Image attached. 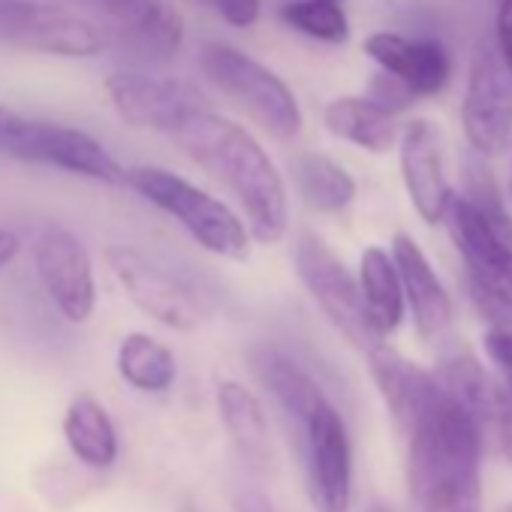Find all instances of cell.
I'll use <instances>...</instances> for the list:
<instances>
[{
  "instance_id": "1",
  "label": "cell",
  "mask_w": 512,
  "mask_h": 512,
  "mask_svg": "<svg viewBox=\"0 0 512 512\" xmlns=\"http://www.w3.org/2000/svg\"><path fill=\"white\" fill-rule=\"evenodd\" d=\"M172 142L238 199L247 217V229L256 241L278 244L287 235V184L269 151L241 124L202 109L181 124Z\"/></svg>"
},
{
  "instance_id": "2",
  "label": "cell",
  "mask_w": 512,
  "mask_h": 512,
  "mask_svg": "<svg viewBox=\"0 0 512 512\" xmlns=\"http://www.w3.org/2000/svg\"><path fill=\"white\" fill-rule=\"evenodd\" d=\"M485 425L443 398L404 434L410 512H482Z\"/></svg>"
},
{
  "instance_id": "3",
  "label": "cell",
  "mask_w": 512,
  "mask_h": 512,
  "mask_svg": "<svg viewBox=\"0 0 512 512\" xmlns=\"http://www.w3.org/2000/svg\"><path fill=\"white\" fill-rule=\"evenodd\" d=\"M127 184L142 199H148L151 205L175 217L187 229V235L208 253L220 256V260H235V263L247 260L250 229L223 199L211 196L208 190L196 187L184 175L169 172L163 166L127 169Z\"/></svg>"
},
{
  "instance_id": "4",
  "label": "cell",
  "mask_w": 512,
  "mask_h": 512,
  "mask_svg": "<svg viewBox=\"0 0 512 512\" xmlns=\"http://www.w3.org/2000/svg\"><path fill=\"white\" fill-rule=\"evenodd\" d=\"M199 67L211 85H217L226 97H232L266 133H272L281 142L299 136L302 106L293 88L266 64L232 46L208 43L199 52Z\"/></svg>"
},
{
  "instance_id": "5",
  "label": "cell",
  "mask_w": 512,
  "mask_h": 512,
  "mask_svg": "<svg viewBox=\"0 0 512 512\" xmlns=\"http://www.w3.org/2000/svg\"><path fill=\"white\" fill-rule=\"evenodd\" d=\"M443 223L467 266L476 308L488 323H512V244L461 193L452 196Z\"/></svg>"
},
{
  "instance_id": "6",
  "label": "cell",
  "mask_w": 512,
  "mask_h": 512,
  "mask_svg": "<svg viewBox=\"0 0 512 512\" xmlns=\"http://www.w3.org/2000/svg\"><path fill=\"white\" fill-rule=\"evenodd\" d=\"M293 263H296V275L305 284V290L311 293V299L320 305L326 320L353 347H359L365 353H374L377 347H383V338L374 332V326L368 320L359 278L350 275L344 260L323 238L302 232L293 247Z\"/></svg>"
},
{
  "instance_id": "7",
  "label": "cell",
  "mask_w": 512,
  "mask_h": 512,
  "mask_svg": "<svg viewBox=\"0 0 512 512\" xmlns=\"http://www.w3.org/2000/svg\"><path fill=\"white\" fill-rule=\"evenodd\" d=\"M0 154L22 163L94 178L100 184H127V169L94 136L52 121H31L19 115L13 124L0 130Z\"/></svg>"
},
{
  "instance_id": "8",
  "label": "cell",
  "mask_w": 512,
  "mask_h": 512,
  "mask_svg": "<svg viewBox=\"0 0 512 512\" xmlns=\"http://www.w3.org/2000/svg\"><path fill=\"white\" fill-rule=\"evenodd\" d=\"M0 43L37 55L94 58L109 49L112 34L49 0H0Z\"/></svg>"
},
{
  "instance_id": "9",
  "label": "cell",
  "mask_w": 512,
  "mask_h": 512,
  "mask_svg": "<svg viewBox=\"0 0 512 512\" xmlns=\"http://www.w3.org/2000/svg\"><path fill=\"white\" fill-rule=\"evenodd\" d=\"M461 127L479 157H500L512 142V76L491 43L470 55Z\"/></svg>"
},
{
  "instance_id": "10",
  "label": "cell",
  "mask_w": 512,
  "mask_h": 512,
  "mask_svg": "<svg viewBox=\"0 0 512 512\" xmlns=\"http://www.w3.org/2000/svg\"><path fill=\"white\" fill-rule=\"evenodd\" d=\"M106 94L130 127L166 133L169 139L196 112L211 109L202 91L193 85L145 70H115L106 76Z\"/></svg>"
},
{
  "instance_id": "11",
  "label": "cell",
  "mask_w": 512,
  "mask_h": 512,
  "mask_svg": "<svg viewBox=\"0 0 512 512\" xmlns=\"http://www.w3.org/2000/svg\"><path fill=\"white\" fill-rule=\"evenodd\" d=\"M106 263L118 278V284L124 287V293L130 296V302L139 311H145L151 320L175 332H190L199 326L202 308L193 290L178 275H172L157 260H151L148 253L118 244L106 250Z\"/></svg>"
},
{
  "instance_id": "12",
  "label": "cell",
  "mask_w": 512,
  "mask_h": 512,
  "mask_svg": "<svg viewBox=\"0 0 512 512\" xmlns=\"http://www.w3.org/2000/svg\"><path fill=\"white\" fill-rule=\"evenodd\" d=\"M305 488L314 512H347L353 500V446L344 416L326 401L302 431Z\"/></svg>"
},
{
  "instance_id": "13",
  "label": "cell",
  "mask_w": 512,
  "mask_h": 512,
  "mask_svg": "<svg viewBox=\"0 0 512 512\" xmlns=\"http://www.w3.org/2000/svg\"><path fill=\"white\" fill-rule=\"evenodd\" d=\"M37 275L52 305L70 323H88L97 308V284L88 247L67 226H46L37 238Z\"/></svg>"
},
{
  "instance_id": "14",
  "label": "cell",
  "mask_w": 512,
  "mask_h": 512,
  "mask_svg": "<svg viewBox=\"0 0 512 512\" xmlns=\"http://www.w3.org/2000/svg\"><path fill=\"white\" fill-rule=\"evenodd\" d=\"M401 178L416 214L425 223H440L452 202V187L443 166V139L434 121L416 118L401 133Z\"/></svg>"
},
{
  "instance_id": "15",
  "label": "cell",
  "mask_w": 512,
  "mask_h": 512,
  "mask_svg": "<svg viewBox=\"0 0 512 512\" xmlns=\"http://www.w3.org/2000/svg\"><path fill=\"white\" fill-rule=\"evenodd\" d=\"M365 55L380 64L383 73L398 79L413 97H437L452 76V61L443 43L431 37H404L395 31H377L365 40Z\"/></svg>"
},
{
  "instance_id": "16",
  "label": "cell",
  "mask_w": 512,
  "mask_h": 512,
  "mask_svg": "<svg viewBox=\"0 0 512 512\" xmlns=\"http://www.w3.org/2000/svg\"><path fill=\"white\" fill-rule=\"evenodd\" d=\"M106 16L115 37L130 52L151 61H169L184 43V25L166 0H85Z\"/></svg>"
},
{
  "instance_id": "17",
  "label": "cell",
  "mask_w": 512,
  "mask_h": 512,
  "mask_svg": "<svg viewBox=\"0 0 512 512\" xmlns=\"http://www.w3.org/2000/svg\"><path fill=\"white\" fill-rule=\"evenodd\" d=\"M392 260L398 266L407 308L413 311V323L419 335L431 344L443 341L452 329V299L437 278L434 266L428 263L425 250L416 244L413 235L395 232L392 238Z\"/></svg>"
},
{
  "instance_id": "18",
  "label": "cell",
  "mask_w": 512,
  "mask_h": 512,
  "mask_svg": "<svg viewBox=\"0 0 512 512\" xmlns=\"http://www.w3.org/2000/svg\"><path fill=\"white\" fill-rule=\"evenodd\" d=\"M368 362L377 392L404 434L443 398V386L437 374L419 368L416 362L404 359L398 350L386 344L368 353Z\"/></svg>"
},
{
  "instance_id": "19",
  "label": "cell",
  "mask_w": 512,
  "mask_h": 512,
  "mask_svg": "<svg viewBox=\"0 0 512 512\" xmlns=\"http://www.w3.org/2000/svg\"><path fill=\"white\" fill-rule=\"evenodd\" d=\"M250 368L299 431H305L317 410L329 401L317 377L281 347L263 344L250 350Z\"/></svg>"
},
{
  "instance_id": "20",
  "label": "cell",
  "mask_w": 512,
  "mask_h": 512,
  "mask_svg": "<svg viewBox=\"0 0 512 512\" xmlns=\"http://www.w3.org/2000/svg\"><path fill=\"white\" fill-rule=\"evenodd\" d=\"M217 413L244 461H250L253 467H266L272 461L269 416L263 401L247 386H241L238 380H223L217 386Z\"/></svg>"
},
{
  "instance_id": "21",
  "label": "cell",
  "mask_w": 512,
  "mask_h": 512,
  "mask_svg": "<svg viewBox=\"0 0 512 512\" xmlns=\"http://www.w3.org/2000/svg\"><path fill=\"white\" fill-rule=\"evenodd\" d=\"M359 290H362V302H365L374 332L386 341L392 332H398V326L404 323V311H407L404 284L389 250L377 244L365 247L362 263H359Z\"/></svg>"
},
{
  "instance_id": "22",
  "label": "cell",
  "mask_w": 512,
  "mask_h": 512,
  "mask_svg": "<svg viewBox=\"0 0 512 512\" xmlns=\"http://www.w3.org/2000/svg\"><path fill=\"white\" fill-rule=\"evenodd\" d=\"M323 121L332 136L371 154H386L395 148V142H401L395 115L377 106L371 97H335L326 106Z\"/></svg>"
},
{
  "instance_id": "23",
  "label": "cell",
  "mask_w": 512,
  "mask_h": 512,
  "mask_svg": "<svg viewBox=\"0 0 512 512\" xmlns=\"http://www.w3.org/2000/svg\"><path fill=\"white\" fill-rule=\"evenodd\" d=\"M64 437L70 452L97 470H106L118 458V431L106 407L94 395H76L64 413Z\"/></svg>"
},
{
  "instance_id": "24",
  "label": "cell",
  "mask_w": 512,
  "mask_h": 512,
  "mask_svg": "<svg viewBox=\"0 0 512 512\" xmlns=\"http://www.w3.org/2000/svg\"><path fill=\"white\" fill-rule=\"evenodd\" d=\"M293 181L308 208L341 214L356 199V178L326 154H299L293 160Z\"/></svg>"
},
{
  "instance_id": "25",
  "label": "cell",
  "mask_w": 512,
  "mask_h": 512,
  "mask_svg": "<svg viewBox=\"0 0 512 512\" xmlns=\"http://www.w3.org/2000/svg\"><path fill=\"white\" fill-rule=\"evenodd\" d=\"M118 374L139 392H166L178 377L175 353L145 332H133L118 347Z\"/></svg>"
},
{
  "instance_id": "26",
  "label": "cell",
  "mask_w": 512,
  "mask_h": 512,
  "mask_svg": "<svg viewBox=\"0 0 512 512\" xmlns=\"http://www.w3.org/2000/svg\"><path fill=\"white\" fill-rule=\"evenodd\" d=\"M485 356L494 368V413L491 425L497 431L500 452L512 467V323H488L485 335Z\"/></svg>"
},
{
  "instance_id": "27",
  "label": "cell",
  "mask_w": 512,
  "mask_h": 512,
  "mask_svg": "<svg viewBox=\"0 0 512 512\" xmlns=\"http://www.w3.org/2000/svg\"><path fill=\"white\" fill-rule=\"evenodd\" d=\"M437 377H440L443 392H446L458 407H464L467 413H473L485 428L491 425V413H494V386H491L485 368H482L473 356L458 353V356L446 359Z\"/></svg>"
},
{
  "instance_id": "28",
  "label": "cell",
  "mask_w": 512,
  "mask_h": 512,
  "mask_svg": "<svg viewBox=\"0 0 512 512\" xmlns=\"http://www.w3.org/2000/svg\"><path fill=\"white\" fill-rule=\"evenodd\" d=\"M281 22L293 31L338 46L350 37V22L341 4H329V0H293V4L281 7Z\"/></svg>"
},
{
  "instance_id": "29",
  "label": "cell",
  "mask_w": 512,
  "mask_h": 512,
  "mask_svg": "<svg viewBox=\"0 0 512 512\" xmlns=\"http://www.w3.org/2000/svg\"><path fill=\"white\" fill-rule=\"evenodd\" d=\"M509 244H512V217L506 211V199L482 160H467L464 166V193H461Z\"/></svg>"
},
{
  "instance_id": "30",
  "label": "cell",
  "mask_w": 512,
  "mask_h": 512,
  "mask_svg": "<svg viewBox=\"0 0 512 512\" xmlns=\"http://www.w3.org/2000/svg\"><path fill=\"white\" fill-rule=\"evenodd\" d=\"M202 7H211L229 28H250L263 13V0H196Z\"/></svg>"
},
{
  "instance_id": "31",
  "label": "cell",
  "mask_w": 512,
  "mask_h": 512,
  "mask_svg": "<svg viewBox=\"0 0 512 512\" xmlns=\"http://www.w3.org/2000/svg\"><path fill=\"white\" fill-rule=\"evenodd\" d=\"M377 106H383L386 112H401V109H407L416 97H413V91L410 88H404L398 79H392L389 73H383V76H377L374 82H371V94H368Z\"/></svg>"
},
{
  "instance_id": "32",
  "label": "cell",
  "mask_w": 512,
  "mask_h": 512,
  "mask_svg": "<svg viewBox=\"0 0 512 512\" xmlns=\"http://www.w3.org/2000/svg\"><path fill=\"white\" fill-rule=\"evenodd\" d=\"M494 49L512 76V0H494Z\"/></svg>"
},
{
  "instance_id": "33",
  "label": "cell",
  "mask_w": 512,
  "mask_h": 512,
  "mask_svg": "<svg viewBox=\"0 0 512 512\" xmlns=\"http://www.w3.org/2000/svg\"><path fill=\"white\" fill-rule=\"evenodd\" d=\"M235 512H278V509L263 491L244 488V491L235 494Z\"/></svg>"
},
{
  "instance_id": "34",
  "label": "cell",
  "mask_w": 512,
  "mask_h": 512,
  "mask_svg": "<svg viewBox=\"0 0 512 512\" xmlns=\"http://www.w3.org/2000/svg\"><path fill=\"white\" fill-rule=\"evenodd\" d=\"M19 250H22L19 235L10 232V229H0V269L10 266V263L16 260V256H19Z\"/></svg>"
},
{
  "instance_id": "35",
  "label": "cell",
  "mask_w": 512,
  "mask_h": 512,
  "mask_svg": "<svg viewBox=\"0 0 512 512\" xmlns=\"http://www.w3.org/2000/svg\"><path fill=\"white\" fill-rule=\"evenodd\" d=\"M19 118V112H13L10 106H4V103H0V130H4L7 124H13Z\"/></svg>"
},
{
  "instance_id": "36",
  "label": "cell",
  "mask_w": 512,
  "mask_h": 512,
  "mask_svg": "<svg viewBox=\"0 0 512 512\" xmlns=\"http://www.w3.org/2000/svg\"><path fill=\"white\" fill-rule=\"evenodd\" d=\"M368 512H392V509H389V506H380V503H377V506H371Z\"/></svg>"
},
{
  "instance_id": "37",
  "label": "cell",
  "mask_w": 512,
  "mask_h": 512,
  "mask_svg": "<svg viewBox=\"0 0 512 512\" xmlns=\"http://www.w3.org/2000/svg\"><path fill=\"white\" fill-rule=\"evenodd\" d=\"M500 512H512V503H509V506H503V509H500Z\"/></svg>"
},
{
  "instance_id": "38",
  "label": "cell",
  "mask_w": 512,
  "mask_h": 512,
  "mask_svg": "<svg viewBox=\"0 0 512 512\" xmlns=\"http://www.w3.org/2000/svg\"><path fill=\"white\" fill-rule=\"evenodd\" d=\"M329 4H341V0H329Z\"/></svg>"
},
{
  "instance_id": "39",
  "label": "cell",
  "mask_w": 512,
  "mask_h": 512,
  "mask_svg": "<svg viewBox=\"0 0 512 512\" xmlns=\"http://www.w3.org/2000/svg\"><path fill=\"white\" fill-rule=\"evenodd\" d=\"M509 199H512V184H509Z\"/></svg>"
},
{
  "instance_id": "40",
  "label": "cell",
  "mask_w": 512,
  "mask_h": 512,
  "mask_svg": "<svg viewBox=\"0 0 512 512\" xmlns=\"http://www.w3.org/2000/svg\"><path fill=\"white\" fill-rule=\"evenodd\" d=\"M187 512H193V509H187Z\"/></svg>"
}]
</instances>
